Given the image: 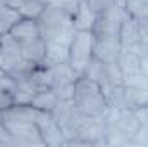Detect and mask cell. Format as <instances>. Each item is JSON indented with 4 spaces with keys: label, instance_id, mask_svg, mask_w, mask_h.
<instances>
[{
    "label": "cell",
    "instance_id": "6da1fadb",
    "mask_svg": "<svg viewBox=\"0 0 148 147\" xmlns=\"http://www.w3.org/2000/svg\"><path fill=\"white\" fill-rule=\"evenodd\" d=\"M36 21L47 47L45 59L50 64L69 62V45L76 33L73 16L59 5L48 3Z\"/></svg>",
    "mask_w": 148,
    "mask_h": 147
},
{
    "label": "cell",
    "instance_id": "7a4b0ae2",
    "mask_svg": "<svg viewBox=\"0 0 148 147\" xmlns=\"http://www.w3.org/2000/svg\"><path fill=\"white\" fill-rule=\"evenodd\" d=\"M41 114H43V111L33 107L31 104H28V106L12 104L10 107L0 111V119L5 125V128L10 132L14 147L45 146L41 133H40V126H38V119L41 118Z\"/></svg>",
    "mask_w": 148,
    "mask_h": 147
},
{
    "label": "cell",
    "instance_id": "3957f363",
    "mask_svg": "<svg viewBox=\"0 0 148 147\" xmlns=\"http://www.w3.org/2000/svg\"><path fill=\"white\" fill-rule=\"evenodd\" d=\"M73 102L77 107V111L88 116H95V118H107L110 111V106L107 102V97L100 83L88 76H79L76 80Z\"/></svg>",
    "mask_w": 148,
    "mask_h": 147
},
{
    "label": "cell",
    "instance_id": "277c9868",
    "mask_svg": "<svg viewBox=\"0 0 148 147\" xmlns=\"http://www.w3.org/2000/svg\"><path fill=\"white\" fill-rule=\"evenodd\" d=\"M9 33L16 38V42L21 45L24 61L35 62V64H40V62L45 61V57H47V47H45V42L41 38L40 26H38L36 19L23 17V19H19L10 28Z\"/></svg>",
    "mask_w": 148,
    "mask_h": 147
},
{
    "label": "cell",
    "instance_id": "5b68a950",
    "mask_svg": "<svg viewBox=\"0 0 148 147\" xmlns=\"http://www.w3.org/2000/svg\"><path fill=\"white\" fill-rule=\"evenodd\" d=\"M93 42H95L93 31H79V30H76L73 40H71L69 64L79 76L84 74L86 68L90 66L93 59Z\"/></svg>",
    "mask_w": 148,
    "mask_h": 147
},
{
    "label": "cell",
    "instance_id": "8992f818",
    "mask_svg": "<svg viewBox=\"0 0 148 147\" xmlns=\"http://www.w3.org/2000/svg\"><path fill=\"white\" fill-rule=\"evenodd\" d=\"M50 76H52V85L50 90L55 94L59 101H73L74 95V85L79 74L74 71V68L69 62H55L50 64Z\"/></svg>",
    "mask_w": 148,
    "mask_h": 147
},
{
    "label": "cell",
    "instance_id": "52a82bcc",
    "mask_svg": "<svg viewBox=\"0 0 148 147\" xmlns=\"http://www.w3.org/2000/svg\"><path fill=\"white\" fill-rule=\"evenodd\" d=\"M126 9L119 3H112L102 9L95 16V24L91 28L95 37H119L122 21L126 17Z\"/></svg>",
    "mask_w": 148,
    "mask_h": 147
},
{
    "label": "cell",
    "instance_id": "ba28073f",
    "mask_svg": "<svg viewBox=\"0 0 148 147\" xmlns=\"http://www.w3.org/2000/svg\"><path fill=\"white\" fill-rule=\"evenodd\" d=\"M23 61H24V57H23L21 45L16 42V38L10 33H3L2 42H0V69L9 73Z\"/></svg>",
    "mask_w": 148,
    "mask_h": 147
},
{
    "label": "cell",
    "instance_id": "9c48e42d",
    "mask_svg": "<svg viewBox=\"0 0 148 147\" xmlns=\"http://www.w3.org/2000/svg\"><path fill=\"white\" fill-rule=\"evenodd\" d=\"M38 126H40V133L43 139V144L48 147H60L66 146V137L60 130V126L57 125V121L53 119L52 112L43 111L41 118L38 119Z\"/></svg>",
    "mask_w": 148,
    "mask_h": 147
},
{
    "label": "cell",
    "instance_id": "30bf717a",
    "mask_svg": "<svg viewBox=\"0 0 148 147\" xmlns=\"http://www.w3.org/2000/svg\"><path fill=\"white\" fill-rule=\"evenodd\" d=\"M122 50L119 37H95L93 57L102 62H115Z\"/></svg>",
    "mask_w": 148,
    "mask_h": 147
},
{
    "label": "cell",
    "instance_id": "8fae6325",
    "mask_svg": "<svg viewBox=\"0 0 148 147\" xmlns=\"http://www.w3.org/2000/svg\"><path fill=\"white\" fill-rule=\"evenodd\" d=\"M124 87L127 109H140L143 106H148V78L145 74H141L134 81L124 83Z\"/></svg>",
    "mask_w": 148,
    "mask_h": 147
},
{
    "label": "cell",
    "instance_id": "7c38bea8",
    "mask_svg": "<svg viewBox=\"0 0 148 147\" xmlns=\"http://www.w3.org/2000/svg\"><path fill=\"white\" fill-rule=\"evenodd\" d=\"M119 40L122 45V50H131L134 54H138L140 50V24H138V17L126 14L122 26H121V33Z\"/></svg>",
    "mask_w": 148,
    "mask_h": 147
},
{
    "label": "cell",
    "instance_id": "4fadbf2b",
    "mask_svg": "<svg viewBox=\"0 0 148 147\" xmlns=\"http://www.w3.org/2000/svg\"><path fill=\"white\" fill-rule=\"evenodd\" d=\"M117 66L122 73L124 83L134 81L136 78L141 76V57L131 50H121L119 57H117Z\"/></svg>",
    "mask_w": 148,
    "mask_h": 147
},
{
    "label": "cell",
    "instance_id": "5bb4252c",
    "mask_svg": "<svg viewBox=\"0 0 148 147\" xmlns=\"http://www.w3.org/2000/svg\"><path fill=\"white\" fill-rule=\"evenodd\" d=\"M3 3L16 9L23 17L38 19L45 10V7L48 5V0H3Z\"/></svg>",
    "mask_w": 148,
    "mask_h": 147
},
{
    "label": "cell",
    "instance_id": "9a60e30c",
    "mask_svg": "<svg viewBox=\"0 0 148 147\" xmlns=\"http://www.w3.org/2000/svg\"><path fill=\"white\" fill-rule=\"evenodd\" d=\"M95 16H97V12L88 5V2L81 0L76 12L73 14L74 28L79 30V31H91V28L95 24Z\"/></svg>",
    "mask_w": 148,
    "mask_h": 147
},
{
    "label": "cell",
    "instance_id": "2e32d148",
    "mask_svg": "<svg viewBox=\"0 0 148 147\" xmlns=\"http://www.w3.org/2000/svg\"><path fill=\"white\" fill-rule=\"evenodd\" d=\"M57 102H59V99L55 97V94H53L50 88L36 92V94L33 95V99H31V106H33V107L41 109V111H48V112H52V111L55 109Z\"/></svg>",
    "mask_w": 148,
    "mask_h": 147
},
{
    "label": "cell",
    "instance_id": "e0dca14e",
    "mask_svg": "<svg viewBox=\"0 0 148 147\" xmlns=\"http://www.w3.org/2000/svg\"><path fill=\"white\" fill-rule=\"evenodd\" d=\"M19 19H23V16H21L16 9H12L10 5H7V3H3V2L0 3V35L9 33L10 28H12Z\"/></svg>",
    "mask_w": 148,
    "mask_h": 147
},
{
    "label": "cell",
    "instance_id": "ac0fdd59",
    "mask_svg": "<svg viewBox=\"0 0 148 147\" xmlns=\"http://www.w3.org/2000/svg\"><path fill=\"white\" fill-rule=\"evenodd\" d=\"M88 2V5L95 10V12H98V10H102V9H105V7H109L112 3H119V5H126V0H86Z\"/></svg>",
    "mask_w": 148,
    "mask_h": 147
},
{
    "label": "cell",
    "instance_id": "d6986e66",
    "mask_svg": "<svg viewBox=\"0 0 148 147\" xmlns=\"http://www.w3.org/2000/svg\"><path fill=\"white\" fill-rule=\"evenodd\" d=\"M0 146H14L12 135H10V132L5 128V125L2 123V119H0Z\"/></svg>",
    "mask_w": 148,
    "mask_h": 147
},
{
    "label": "cell",
    "instance_id": "ffe728a7",
    "mask_svg": "<svg viewBox=\"0 0 148 147\" xmlns=\"http://www.w3.org/2000/svg\"><path fill=\"white\" fill-rule=\"evenodd\" d=\"M12 104H14V102H12V95L7 94V92H3V90H0V111L10 107Z\"/></svg>",
    "mask_w": 148,
    "mask_h": 147
},
{
    "label": "cell",
    "instance_id": "44dd1931",
    "mask_svg": "<svg viewBox=\"0 0 148 147\" xmlns=\"http://www.w3.org/2000/svg\"><path fill=\"white\" fill-rule=\"evenodd\" d=\"M134 111H136V116L140 118L141 125L148 126V106H143V107H140V109H134Z\"/></svg>",
    "mask_w": 148,
    "mask_h": 147
},
{
    "label": "cell",
    "instance_id": "7402d4cb",
    "mask_svg": "<svg viewBox=\"0 0 148 147\" xmlns=\"http://www.w3.org/2000/svg\"><path fill=\"white\" fill-rule=\"evenodd\" d=\"M138 17H147V19H148V0H145V3H143L141 12H140V16H138Z\"/></svg>",
    "mask_w": 148,
    "mask_h": 147
},
{
    "label": "cell",
    "instance_id": "603a6c76",
    "mask_svg": "<svg viewBox=\"0 0 148 147\" xmlns=\"http://www.w3.org/2000/svg\"><path fill=\"white\" fill-rule=\"evenodd\" d=\"M0 42H2V35H0Z\"/></svg>",
    "mask_w": 148,
    "mask_h": 147
},
{
    "label": "cell",
    "instance_id": "cb8c5ba5",
    "mask_svg": "<svg viewBox=\"0 0 148 147\" xmlns=\"http://www.w3.org/2000/svg\"><path fill=\"white\" fill-rule=\"evenodd\" d=\"M2 2H3V0H2Z\"/></svg>",
    "mask_w": 148,
    "mask_h": 147
}]
</instances>
